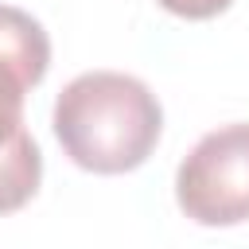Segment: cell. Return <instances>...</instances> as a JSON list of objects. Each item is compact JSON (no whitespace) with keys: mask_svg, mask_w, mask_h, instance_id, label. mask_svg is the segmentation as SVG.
<instances>
[{"mask_svg":"<svg viewBox=\"0 0 249 249\" xmlns=\"http://www.w3.org/2000/svg\"><path fill=\"white\" fill-rule=\"evenodd\" d=\"M163 128L156 93L117 70L78 74L54 101V136L66 156L97 175H121L140 167Z\"/></svg>","mask_w":249,"mask_h":249,"instance_id":"1","label":"cell"},{"mask_svg":"<svg viewBox=\"0 0 249 249\" xmlns=\"http://www.w3.org/2000/svg\"><path fill=\"white\" fill-rule=\"evenodd\" d=\"M179 210L198 226H237L249 218V124L206 132L175 171Z\"/></svg>","mask_w":249,"mask_h":249,"instance_id":"2","label":"cell"},{"mask_svg":"<svg viewBox=\"0 0 249 249\" xmlns=\"http://www.w3.org/2000/svg\"><path fill=\"white\" fill-rule=\"evenodd\" d=\"M0 62L12 66L27 86H39L51 66V39L43 23L12 4H0Z\"/></svg>","mask_w":249,"mask_h":249,"instance_id":"3","label":"cell"},{"mask_svg":"<svg viewBox=\"0 0 249 249\" xmlns=\"http://www.w3.org/2000/svg\"><path fill=\"white\" fill-rule=\"evenodd\" d=\"M39 179H43L39 144L31 140L27 128H19L0 144V214H12L23 202H31V195L39 191Z\"/></svg>","mask_w":249,"mask_h":249,"instance_id":"4","label":"cell"},{"mask_svg":"<svg viewBox=\"0 0 249 249\" xmlns=\"http://www.w3.org/2000/svg\"><path fill=\"white\" fill-rule=\"evenodd\" d=\"M27 89H31V86H27L12 66L0 62V144L23 128V93H27Z\"/></svg>","mask_w":249,"mask_h":249,"instance_id":"5","label":"cell"},{"mask_svg":"<svg viewBox=\"0 0 249 249\" xmlns=\"http://www.w3.org/2000/svg\"><path fill=\"white\" fill-rule=\"evenodd\" d=\"M160 4L175 16H183V19H210V16L226 12L233 0H160Z\"/></svg>","mask_w":249,"mask_h":249,"instance_id":"6","label":"cell"}]
</instances>
